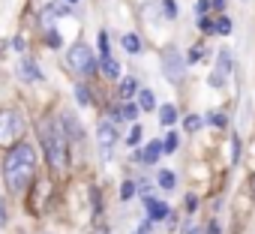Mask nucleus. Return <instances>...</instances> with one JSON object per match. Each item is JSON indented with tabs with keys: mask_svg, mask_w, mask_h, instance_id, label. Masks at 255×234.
I'll use <instances>...</instances> for the list:
<instances>
[{
	"mask_svg": "<svg viewBox=\"0 0 255 234\" xmlns=\"http://www.w3.org/2000/svg\"><path fill=\"white\" fill-rule=\"evenodd\" d=\"M198 27H201V33H216V24L210 21V15H198Z\"/></svg>",
	"mask_w": 255,
	"mask_h": 234,
	"instance_id": "obj_26",
	"label": "nucleus"
},
{
	"mask_svg": "<svg viewBox=\"0 0 255 234\" xmlns=\"http://www.w3.org/2000/svg\"><path fill=\"white\" fill-rule=\"evenodd\" d=\"M138 90H141V87H138L135 78H123V81H120V96H123V99H132Z\"/></svg>",
	"mask_w": 255,
	"mask_h": 234,
	"instance_id": "obj_12",
	"label": "nucleus"
},
{
	"mask_svg": "<svg viewBox=\"0 0 255 234\" xmlns=\"http://www.w3.org/2000/svg\"><path fill=\"white\" fill-rule=\"evenodd\" d=\"M156 183H159L162 189H168V192H171V189L177 186V183H174V174H171L168 168H162V171H159V177H156Z\"/></svg>",
	"mask_w": 255,
	"mask_h": 234,
	"instance_id": "obj_18",
	"label": "nucleus"
},
{
	"mask_svg": "<svg viewBox=\"0 0 255 234\" xmlns=\"http://www.w3.org/2000/svg\"><path fill=\"white\" fill-rule=\"evenodd\" d=\"M144 207H147V216H150V219H168V216H171L168 204H165V201H156V198H150V195H144Z\"/></svg>",
	"mask_w": 255,
	"mask_h": 234,
	"instance_id": "obj_7",
	"label": "nucleus"
},
{
	"mask_svg": "<svg viewBox=\"0 0 255 234\" xmlns=\"http://www.w3.org/2000/svg\"><path fill=\"white\" fill-rule=\"evenodd\" d=\"M66 60H69V66H72L78 75H93V72H96V57H93V51H90L84 42H75V45L69 48Z\"/></svg>",
	"mask_w": 255,
	"mask_h": 234,
	"instance_id": "obj_4",
	"label": "nucleus"
},
{
	"mask_svg": "<svg viewBox=\"0 0 255 234\" xmlns=\"http://www.w3.org/2000/svg\"><path fill=\"white\" fill-rule=\"evenodd\" d=\"M174 120H177V108H174L171 102L162 105V108H159V123H162V126H171Z\"/></svg>",
	"mask_w": 255,
	"mask_h": 234,
	"instance_id": "obj_13",
	"label": "nucleus"
},
{
	"mask_svg": "<svg viewBox=\"0 0 255 234\" xmlns=\"http://www.w3.org/2000/svg\"><path fill=\"white\" fill-rule=\"evenodd\" d=\"M201 57H204V45H195V48L189 51V57H186V60H189V63H198Z\"/></svg>",
	"mask_w": 255,
	"mask_h": 234,
	"instance_id": "obj_31",
	"label": "nucleus"
},
{
	"mask_svg": "<svg viewBox=\"0 0 255 234\" xmlns=\"http://www.w3.org/2000/svg\"><path fill=\"white\" fill-rule=\"evenodd\" d=\"M24 135V117L15 108L0 111V147H15Z\"/></svg>",
	"mask_w": 255,
	"mask_h": 234,
	"instance_id": "obj_3",
	"label": "nucleus"
},
{
	"mask_svg": "<svg viewBox=\"0 0 255 234\" xmlns=\"http://www.w3.org/2000/svg\"><path fill=\"white\" fill-rule=\"evenodd\" d=\"M123 48L129 51V54H138V51H141V36H138V33H126V36H123Z\"/></svg>",
	"mask_w": 255,
	"mask_h": 234,
	"instance_id": "obj_15",
	"label": "nucleus"
},
{
	"mask_svg": "<svg viewBox=\"0 0 255 234\" xmlns=\"http://www.w3.org/2000/svg\"><path fill=\"white\" fill-rule=\"evenodd\" d=\"M210 6H213L210 0H198V3H195V12H198V15H207V12H210Z\"/></svg>",
	"mask_w": 255,
	"mask_h": 234,
	"instance_id": "obj_32",
	"label": "nucleus"
},
{
	"mask_svg": "<svg viewBox=\"0 0 255 234\" xmlns=\"http://www.w3.org/2000/svg\"><path fill=\"white\" fill-rule=\"evenodd\" d=\"M162 72L168 75V81L180 84L183 81V54L177 48H165L162 51Z\"/></svg>",
	"mask_w": 255,
	"mask_h": 234,
	"instance_id": "obj_5",
	"label": "nucleus"
},
{
	"mask_svg": "<svg viewBox=\"0 0 255 234\" xmlns=\"http://www.w3.org/2000/svg\"><path fill=\"white\" fill-rule=\"evenodd\" d=\"M249 183H252V195H255V174H252V177H249Z\"/></svg>",
	"mask_w": 255,
	"mask_h": 234,
	"instance_id": "obj_40",
	"label": "nucleus"
},
{
	"mask_svg": "<svg viewBox=\"0 0 255 234\" xmlns=\"http://www.w3.org/2000/svg\"><path fill=\"white\" fill-rule=\"evenodd\" d=\"M204 120H207L210 126H216V129H222V126L228 123V117H225L222 111H207V117H204Z\"/></svg>",
	"mask_w": 255,
	"mask_h": 234,
	"instance_id": "obj_17",
	"label": "nucleus"
},
{
	"mask_svg": "<svg viewBox=\"0 0 255 234\" xmlns=\"http://www.w3.org/2000/svg\"><path fill=\"white\" fill-rule=\"evenodd\" d=\"M141 135H144V129L135 123V126L129 129V135H126V144H129V147H138V144H141Z\"/></svg>",
	"mask_w": 255,
	"mask_h": 234,
	"instance_id": "obj_20",
	"label": "nucleus"
},
{
	"mask_svg": "<svg viewBox=\"0 0 255 234\" xmlns=\"http://www.w3.org/2000/svg\"><path fill=\"white\" fill-rule=\"evenodd\" d=\"M135 192H138V183H132V180H123V186H120V198H123V201H129Z\"/></svg>",
	"mask_w": 255,
	"mask_h": 234,
	"instance_id": "obj_21",
	"label": "nucleus"
},
{
	"mask_svg": "<svg viewBox=\"0 0 255 234\" xmlns=\"http://www.w3.org/2000/svg\"><path fill=\"white\" fill-rule=\"evenodd\" d=\"M33 174H36V153L30 144L18 141L9 150V156L3 159V180L12 192H24L33 183Z\"/></svg>",
	"mask_w": 255,
	"mask_h": 234,
	"instance_id": "obj_1",
	"label": "nucleus"
},
{
	"mask_svg": "<svg viewBox=\"0 0 255 234\" xmlns=\"http://www.w3.org/2000/svg\"><path fill=\"white\" fill-rule=\"evenodd\" d=\"M183 129H186V132H198V129H201V117H198V114H189L186 120H183Z\"/></svg>",
	"mask_w": 255,
	"mask_h": 234,
	"instance_id": "obj_24",
	"label": "nucleus"
},
{
	"mask_svg": "<svg viewBox=\"0 0 255 234\" xmlns=\"http://www.w3.org/2000/svg\"><path fill=\"white\" fill-rule=\"evenodd\" d=\"M177 144H180V135H177V132H168V138L162 141V150H165V153H174Z\"/></svg>",
	"mask_w": 255,
	"mask_h": 234,
	"instance_id": "obj_23",
	"label": "nucleus"
},
{
	"mask_svg": "<svg viewBox=\"0 0 255 234\" xmlns=\"http://www.w3.org/2000/svg\"><path fill=\"white\" fill-rule=\"evenodd\" d=\"M99 54H102V57H108V54H111V48H108V33H105V30L99 33Z\"/></svg>",
	"mask_w": 255,
	"mask_h": 234,
	"instance_id": "obj_28",
	"label": "nucleus"
},
{
	"mask_svg": "<svg viewBox=\"0 0 255 234\" xmlns=\"http://www.w3.org/2000/svg\"><path fill=\"white\" fill-rule=\"evenodd\" d=\"M0 225H6V204L0 201Z\"/></svg>",
	"mask_w": 255,
	"mask_h": 234,
	"instance_id": "obj_36",
	"label": "nucleus"
},
{
	"mask_svg": "<svg viewBox=\"0 0 255 234\" xmlns=\"http://www.w3.org/2000/svg\"><path fill=\"white\" fill-rule=\"evenodd\" d=\"M186 210H189V213L198 210V198H195V195H186Z\"/></svg>",
	"mask_w": 255,
	"mask_h": 234,
	"instance_id": "obj_34",
	"label": "nucleus"
},
{
	"mask_svg": "<svg viewBox=\"0 0 255 234\" xmlns=\"http://www.w3.org/2000/svg\"><path fill=\"white\" fill-rule=\"evenodd\" d=\"M96 141H99V153H102V159H111V153H114V141H117V129H114V123L102 120L99 129H96Z\"/></svg>",
	"mask_w": 255,
	"mask_h": 234,
	"instance_id": "obj_6",
	"label": "nucleus"
},
{
	"mask_svg": "<svg viewBox=\"0 0 255 234\" xmlns=\"http://www.w3.org/2000/svg\"><path fill=\"white\" fill-rule=\"evenodd\" d=\"M210 3H213L216 9H222V6H225V0H210Z\"/></svg>",
	"mask_w": 255,
	"mask_h": 234,
	"instance_id": "obj_39",
	"label": "nucleus"
},
{
	"mask_svg": "<svg viewBox=\"0 0 255 234\" xmlns=\"http://www.w3.org/2000/svg\"><path fill=\"white\" fill-rule=\"evenodd\" d=\"M45 42H48L51 48H60V36H57L54 30H48V39H45Z\"/></svg>",
	"mask_w": 255,
	"mask_h": 234,
	"instance_id": "obj_33",
	"label": "nucleus"
},
{
	"mask_svg": "<svg viewBox=\"0 0 255 234\" xmlns=\"http://www.w3.org/2000/svg\"><path fill=\"white\" fill-rule=\"evenodd\" d=\"M159 3H162L165 18H168V21H174V18H177V3H174V0H159Z\"/></svg>",
	"mask_w": 255,
	"mask_h": 234,
	"instance_id": "obj_25",
	"label": "nucleus"
},
{
	"mask_svg": "<svg viewBox=\"0 0 255 234\" xmlns=\"http://www.w3.org/2000/svg\"><path fill=\"white\" fill-rule=\"evenodd\" d=\"M138 105H141V111H153L156 99H153V93H150L147 87H141V90H138Z\"/></svg>",
	"mask_w": 255,
	"mask_h": 234,
	"instance_id": "obj_16",
	"label": "nucleus"
},
{
	"mask_svg": "<svg viewBox=\"0 0 255 234\" xmlns=\"http://www.w3.org/2000/svg\"><path fill=\"white\" fill-rule=\"evenodd\" d=\"M138 111H141V105H135V102H126V105L120 108L123 120H135V117H138Z\"/></svg>",
	"mask_w": 255,
	"mask_h": 234,
	"instance_id": "obj_19",
	"label": "nucleus"
},
{
	"mask_svg": "<svg viewBox=\"0 0 255 234\" xmlns=\"http://www.w3.org/2000/svg\"><path fill=\"white\" fill-rule=\"evenodd\" d=\"M183 234H198V228H195L192 222H186V225H183Z\"/></svg>",
	"mask_w": 255,
	"mask_h": 234,
	"instance_id": "obj_37",
	"label": "nucleus"
},
{
	"mask_svg": "<svg viewBox=\"0 0 255 234\" xmlns=\"http://www.w3.org/2000/svg\"><path fill=\"white\" fill-rule=\"evenodd\" d=\"M216 69H219V72H225V75L234 69V57H231V51H228V48H219V63H216Z\"/></svg>",
	"mask_w": 255,
	"mask_h": 234,
	"instance_id": "obj_14",
	"label": "nucleus"
},
{
	"mask_svg": "<svg viewBox=\"0 0 255 234\" xmlns=\"http://www.w3.org/2000/svg\"><path fill=\"white\" fill-rule=\"evenodd\" d=\"M162 153H165V150H162V144H159V138H156V141H150V144H147V147L141 150V165H156Z\"/></svg>",
	"mask_w": 255,
	"mask_h": 234,
	"instance_id": "obj_8",
	"label": "nucleus"
},
{
	"mask_svg": "<svg viewBox=\"0 0 255 234\" xmlns=\"http://www.w3.org/2000/svg\"><path fill=\"white\" fill-rule=\"evenodd\" d=\"M39 138H42V147H45V156H48V165H51V171H63L66 168V138H63V132L54 126V123H42L39 126Z\"/></svg>",
	"mask_w": 255,
	"mask_h": 234,
	"instance_id": "obj_2",
	"label": "nucleus"
},
{
	"mask_svg": "<svg viewBox=\"0 0 255 234\" xmlns=\"http://www.w3.org/2000/svg\"><path fill=\"white\" fill-rule=\"evenodd\" d=\"M60 126H66V129H69V138H72V141H78V138H81V126H78V120H75L69 111H63V114H60Z\"/></svg>",
	"mask_w": 255,
	"mask_h": 234,
	"instance_id": "obj_9",
	"label": "nucleus"
},
{
	"mask_svg": "<svg viewBox=\"0 0 255 234\" xmlns=\"http://www.w3.org/2000/svg\"><path fill=\"white\" fill-rule=\"evenodd\" d=\"M207 81H210V87H222V81H225V72H219V69H213Z\"/></svg>",
	"mask_w": 255,
	"mask_h": 234,
	"instance_id": "obj_29",
	"label": "nucleus"
},
{
	"mask_svg": "<svg viewBox=\"0 0 255 234\" xmlns=\"http://www.w3.org/2000/svg\"><path fill=\"white\" fill-rule=\"evenodd\" d=\"M75 99H78L81 105H93V96H90L87 84H78V87H75Z\"/></svg>",
	"mask_w": 255,
	"mask_h": 234,
	"instance_id": "obj_22",
	"label": "nucleus"
},
{
	"mask_svg": "<svg viewBox=\"0 0 255 234\" xmlns=\"http://www.w3.org/2000/svg\"><path fill=\"white\" fill-rule=\"evenodd\" d=\"M231 162H240V138L231 135Z\"/></svg>",
	"mask_w": 255,
	"mask_h": 234,
	"instance_id": "obj_30",
	"label": "nucleus"
},
{
	"mask_svg": "<svg viewBox=\"0 0 255 234\" xmlns=\"http://www.w3.org/2000/svg\"><path fill=\"white\" fill-rule=\"evenodd\" d=\"M69 3H75V0H69Z\"/></svg>",
	"mask_w": 255,
	"mask_h": 234,
	"instance_id": "obj_41",
	"label": "nucleus"
},
{
	"mask_svg": "<svg viewBox=\"0 0 255 234\" xmlns=\"http://www.w3.org/2000/svg\"><path fill=\"white\" fill-rule=\"evenodd\" d=\"M135 234H150V222H141V225H138V231H135Z\"/></svg>",
	"mask_w": 255,
	"mask_h": 234,
	"instance_id": "obj_38",
	"label": "nucleus"
},
{
	"mask_svg": "<svg viewBox=\"0 0 255 234\" xmlns=\"http://www.w3.org/2000/svg\"><path fill=\"white\" fill-rule=\"evenodd\" d=\"M21 75L30 78V81H42V69H39L33 60H21Z\"/></svg>",
	"mask_w": 255,
	"mask_h": 234,
	"instance_id": "obj_11",
	"label": "nucleus"
},
{
	"mask_svg": "<svg viewBox=\"0 0 255 234\" xmlns=\"http://www.w3.org/2000/svg\"><path fill=\"white\" fill-rule=\"evenodd\" d=\"M99 66H102V72H105L108 78H117V75H120V63H117L111 54H108V57H99Z\"/></svg>",
	"mask_w": 255,
	"mask_h": 234,
	"instance_id": "obj_10",
	"label": "nucleus"
},
{
	"mask_svg": "<svg viewBox=\"0 0 255 234\" xmlns=\"http://www.w3.org/2000/svg\"><path fill=\"white\" fill-rule=\"evenodd\" d=\"M204 234H222V231H219V222H210V225H207V231H204Z\"/></svg>",
	"mask_w": 255,
	"mask_h": 234,
	"instance_id": "obj_35",
	"label": "nucleus"
},
{
	"mask_svg": "<svg viewBox=\"0 0 255 234\" xmlns=\"http://www.w3.org/2000/svg\"><path fill=\"white\" fill-rule=\"evenodd\" d=\"M231 27H234V24H231V18H225V15L216 21V33H231Z\"/></svg>",
	"mask_w": 255,
	"mask_h": 234,
	"instance_id": "obj_27",
	"label": "nucleus"
}]
</instances>
